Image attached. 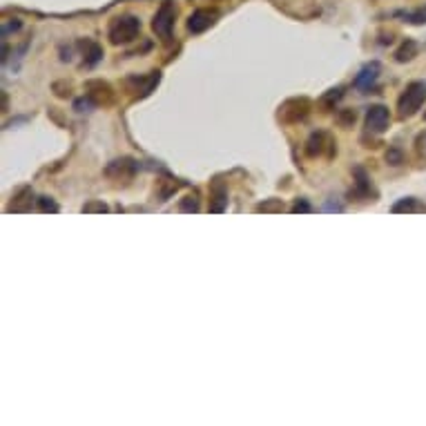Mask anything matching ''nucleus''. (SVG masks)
I'll return each mask as SVG.
<instances>
[{
	"label": "nucleus",
	"mask_w": 426,
	"mask_h": 426,
	"mask_svg": "<svg viewBox=\"0 0 426 426\" xmlns=\"http://www.w3.org/2000/svg\"><path fill=\"white\" fill-rule=\"evenodd\" d=\"M397 18H404L406 22H413V25H424L426 22V7H420L416 11H397Z\"/></svg>",
	"instance_id": "f3484780"
},
{
	"label": "nucleus",
	"mask_w": 426,
	"mask_h": 426,
	"mask_svg": "<svg viewBox=\"0 0 426 426\" xmlns=\"http://www.w3.org/2000/svg\"><path fill=\"white\" fill-rule=\"evenodd\" d=\"M388 123H390V114L384 105H373V108H369V112H366V129H369L371 134L386 132Z\"/></svg>",
	"instance_id": "423d86ee"
},
{
	"label": "nucleus",
	"mask_w": 426,
	"mask_h": 426,
	"mask_svg": "<svg viewBox=\"0 0 426 426\" xmlns=\"http://www.w3.org/2000/svg\"><path fill=\"white\" fill-rule=\"evenodd\" d=\"M313 208H311V204L306 199H297L294 201V206H292V212L294 215H299V212H311Z\"/></svg>",
	"instance_id": "393cba45"
},
{
	"label": "nucleus",
	"mask_w": 426,
	"mask_h": 426,
	"mask_svg": "<svg viewBox=\"0 0 426 426\" xmlns=\"http://www.w3.org/2000/svg\"><path fill=\"white\" fill-rule=\"evenodd\" d=\"M38 210L41 212H58V204H54L50 197H41L38 199Z\"/></svg>",
	"instance_id": "4be33fe9"
},
{
	"label": "nucleus",
	"mask_w": 426,
	"mask_h": 426,
	"mask_svg": "<svg viewBox=\"0 0 426 426\" xmlns=\"http://www.w3.org/2000/svg\"><path fill=\"white\" fill-rule=\"evenodd\" d=\"M313 110V105L311 101L306 99V97H299V99H288L286 103H281L279 105V114L277 118L281 123H286V125H294V123H301L308 118Z\"/></svg>",
	"instance_id": "7ed1b4c3"
},
{
	"label": "nucleus",
	"mask_w": 426,
	"mask_h": 426,
	"mask_svg": "<svg viewBox=\"0 0 426 426\" xmlns=\"http://www.w3.org/2000/svg\"><path fill=\"white\" fill-rule=\"evenodd\" d=\"M174 20H176V5L172 3V0H163L159 11L155 14V20H152V29H155V34L161 41L172 38Z\"/></svg>",
	"instance_id": "20e7f679"
},
{
	"label": "nucleus",
	"mask_w": 426,
	"mask_h": 426,
	"mask_svg": "<svg viewBox=\"0 0 426 426\" xmlns=\"http://www.w3.org/2000/svg\"><path fill=\"white\" fill-rule=\"evenodd\" d=\"M418 52H420L418 43L416 41H406V43H402V47L395 52V61L397 63H409L418 56Z\"/></svg>",
	"instance_id": "2eb2a0df"
},
{
	"label": "nucleus",
	"mask_w": 426,
	"mask_h": 426,
	"mask_svg": "<svg viewBox=\"0 0 426 426\" xmlns=\"http://www.w3.org/2000/svg\"><path fill=\"white\" fill-rule=\"evenodd\" d=\"M20 25H22V22H20L18 18L5 20V22H3V38H7L11 31H18V29H20Z\"/></svg>",
	"instance_id": "412c9836"
},
{
	"label": "nucleus",
	"mask_w": 426,
	"mask_h": 426,
	"mask_svg": "<svg viewBox=\"0 0 426 426\" xmlns=\"http://www.w3.org/2000/svg\"><path fill=\"white\" fill-rule=\"evenodd\" d=\"M219 20V11L217 9H197L194 14L187 18V31L192 34H204L210 29L215 22Z\"/></svg>",
	"instance_id": "0eeeda50"
},
{
	"label": "nucleus",
	"mask_w": 426,
	"mask_h": 426,
	"mask_svg": "<svg viewBox=\"0 0 426 426\" xmlns=\"http://www.w3.org/2000/svg\"><path fill=\"white\" fill-rule=\"evenodd\" d=\"M426 101V83L424 80H416L406 85V90L402 92V97L397 99V110L402 118H411L413 114H418L420 108Z\"/></svg>",
	"instance_id": "f03ea898"
},
{
	"label": "nucleus",
	"mask_w": 426,
	"mask_h": 426,
	"mask_svg": "<svg viewBox=\"0 0 426 426\" xmlns=\"http://www.w3.org/2000/svg\"><path fill=\"white\" fill-rule=\"evenodd\" d=\"M141 31V20L132 14H123L112 18L110 27H108V38L112 45H125L132 43Z\"/></svg>",
	"instance_id": "f257e3e1"
},
{
	"label": "nucleus",
	"mask_w": 426,
	"mask_h": 426,
	"mask_svg": "<svg viewBox=\"0 0 426 426\" xmlns=\"http://www.w3.org/2000/svg\"><path fill=\"white\" fill-rule=\"evenodd\" d=\"M386 161H388L390 165H402V163H404V157H402V152H399L397 148H390V150L386 152Z\"/></svg>",
	"instance_id": "5701e85b"
},
{
	"label": "nucleus",
	"mask_w": 426,
	"mask_h": 426,
	"mask_svg": "<svg viewBox=\"0 0 426 426\" xmlns=\"http://www.w3.org/2000/svg\"><path fill=\"white\" fill-rule=\"evenodd\" d=\"M27 192H29V190H22V192H20V197H16V199H18V201H25ZM9 210H16V212H25V210H29V208H27V206H18V204H14V206H11Z\"/></svg>",
	"instance_id": "cd10ccee"
},
{
	"label": "nucleus",
	"mask_w": 426,
	"mask_h": 426,
	"mask_svg": "<svg viewBox=\"0 0 426 426\" xmlns=\"http://www.w3.org/2000/svg\"><path fill=\"white\" fill-rule=\"evenodd\" d=\"M255 210L257 212H281L283 210V201L281 199H272V201H266V204H259Z\"/></svg>",
	"instance_id": "6ab92c4d"
},
{
	"label": "nucleus",
	"mask_w": 426,
	"mask_h": 426,
	"mask_svg": "<svg viewBox=\"0 0 426 426\" xmlns=\"http://www.w3.org/2000/svg\"><path fill=\"white\" fill-rule=\"evenodd\" d=\"M179 210L181 212H199V194L192 192V194H187L185 199H181Z\"/></svg>",
	"instance_id": "a211bd4d"
},
{
	"label": "nucleus",
	"mask_w": 426,
	"mask_h": 426,
	"mask_svg": "<svg viewBox=\"0 0 426 426\" xmlns=\"http://www.w3.org/2000/svg\"><path fill=\"white\" fill-rule=\"evenodd\" d=\"M355 118H357V112H355V110H341L337 114V123L341 127H350L355 123Z\"/></svg>",
	"instance_id": "aec40b11"
},
{
	"label": "nucleus",
	"mask_w": 426,
	"mask_h": 426,
	"mask_svg": "<svg viewBox=\"0 0 426 426\" xmlns=\"http://www.w3.org/2000/svg\"><path fill=\"white\" fill-rule=\"evenodd\" d=\"M54 94H56V97H61V99L72 97V85L65 87V83H56V85H54Z\"/></svg>",
	"instance_id": "b1692460"
},
{
	"label": "nucleus",
	"mask_w": 426,
	"mask_h": 426,
	"mask_svg": "<svg viewBox=\"0 0 426 426\" xmlns=\"http://www.w3.org/2000/svg\"><path fill=\"white\" fill-rule=\"evenodd\" d=\"M87 97L97 105H112L114 103V90L105 80H90L87 83Z\"/></svg>",
	"instance_id": "f8f14e48"
},
{
	"label": "nucleus",
	"mask_w": 426,
	"mask_h": 426,
	"mask_svg": "<svg viewBox=\"0 0 426 426\" xmlns=\"http://www.w3.org/2000/svg\"><path fill=\"white\" fill-rule=\"evenodd\" d=\"M380 72H382V67H380V63H369V65H364L362 69H360V74L355 76V87L357 90H362L364 94L366 92H371L373 87H375V83H377V78H380Z\"/></svg>",
	"instance_id": "9d476101"
},
{
	"label": "nucleus",
	"mask_w": 426,
	"mask_h": 426,
	"mask_svg": "<svg viewBox=\"0 0 426 426\" xmlns=\"http://www.w3.org/2000/svg\"><path fill=\"white\" fill-rule=\"evenodd\" d=\"M78 50L83 54V63H85L87 67H94L103 58V47L99 43L90 41V38L78 41Z\"/></svg>",
	"instance_id": "ddd939ff"
},
{
	"label": "nucleus",
	"mask_w": 426,
	"mask_h": 426,
	"mask_svg": "<svg viewBox=\"0 0 426 426\" xmlns=\"http://www.w3.org/2000/svg\"><path fill=\"white\" fill-rule=\"evenodd\" d=\"M344 97V87H335V90H328L322 101H319V108H322V112H333L335 105L339 103V99Z\"/></svg>",
	"instance_id": "4468645a"
},
{
	"label": "nucleus",
	"mask_w": 426,
	"mask_h": 426,
	"mask_svg": "<svg viewBox=\"0 0 426 426\" xmlns=\"http://www.w3.org/2000/svg\"><path fill=\"white\" fill-rule=\"evenodd\" d=\"M393 212L399 215V212H426V204H420L418 199L406 197V199H399L397 204L393 206Z\"/></svg>",
	"instance_id": "dca6fc26"
},
{
	"label": "nucleus",
	"mask_w": 426,
	"mask_h": 426,
	"mask_svg": "<svg viewBox=\"0 0 426 426\" xmlns=\"http://www.w3.org/2000/svg\"><path fill=\"white\" fill-rule=\"evenodd\" d=\"M83 210H85V212H108V206H105V204H87Z\"/></svg>",
	"instance_id": "bb28decb"
},
{
	"label": "nucleus",
	"mask_w": 426,
	"mask_h": 426,
	"mask_svg": "<svg viewBox=\"0 0 426 426\" xmlns=\"http://www.w3.org/2000/svg\"><path fill=\"white\" fill-rule=\"evenodd\" d=\"M326 150H328L330 157L335 155V143H333V139H330L326 132H313L308 136V141H306V148H304L306 157H311V159L324 157Z\"/></svg>",
	"instance_id": "39448f33"
},
{
	"label": "nucleus",
	"mask_w": 426,
	"mask_h": 426,
	"mask_svg": "<svg viewBox=\"0 0 426 426\" xmlns=\"http://www.w3.org/2000/svg\"><path fill=\"white\" fill-rule=\"evenodd\" d=\"M92 105H97V103H94V101L87 97V99H80V101H76L74 108H76V112H90Z\"/></svg>",
	"instance_id": "a878e982"
},
{
	"label": "nucleus",
	"mask_w": 426,
	"mask_h": 426,
	"mask_svg": "<svg viewBox=\"0 0 426 426\" xmlns=\"http://www.w3.org/2000/svg\"><path fill=\"white\" fill-rule=\"evenodd\" d=\"M136 170H139V163L136 161H132V159H116V161H112L108 165V168H105V174H108L112 181L121 183V179L123 181L132 179Z\"/></svg>",
	"instance_id": "6e6552de"
},
{
	"label": "nucleus",
	"mask_w": 426,
	"mask_h": 426,
	"mask_svg": "<svg viewBox=\"0 0 426 426\" xmlns=\"http://www.w3.org/2000/svg\"><path fill=\"white\" fill-rule=\"evenodd\" d=\"M424 121H426V112H424Z\"/></svg>",
	"instance_id": "c85d7f7f"
},
{
	"label": "nucleus",
	"mask_w": 426,
	"mask_h": 426,
	"mask_svg": "<svg viewBox=\"0 0 426 426\" xmlns=\"http://www.w3.org/2000/svg\"><path fill=\"white\" fill-rule=\"evenodd\" d=\"M226 208H228V187L221 179H215L210 185V212L221 215V212H226Z\"/></svg>",
	"instance_id": "9b49d317"
},
{
	"label": "nucleus",
	"mask_w": 426,
	"mask_h": 426,
	"mask_svg": "<svg viewBox=\"0 0 426 426\" xmlns=\"http://www.w3.org/2000/svg\"><path fill=\"white\" fill-rule=\"evenodd\" d=\"M355 190H350V199L355 197V201H375L377 192L373 190V183L369 179V174H366L362 168L355 170Z\"/></svg>",
	"instance_id": "1a4fd4ad"
}]
</instances>
